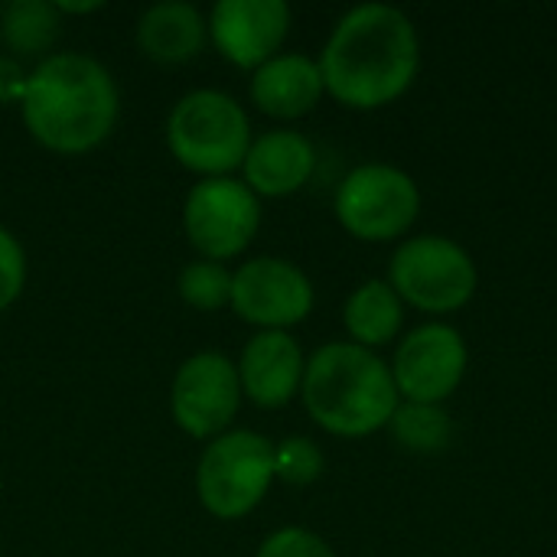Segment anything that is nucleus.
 Returning a JSON list of instances; mask_svg holds the SVG:
<instances>
[{"label":"nucleus","instance_id":"nucleus-1","mask_svg":"<svg viewBox=\"0 0 557 557\" xmlns=\"http://www.w3.org/2000/svg\"><path fill=\"white\" fill-rule=\"evenodd\" d=\"M323 88L346 108H382L408 91L421 65L414 23L388 3L352 7L320 55Z\"/></svg>","mask_w":557,"mask_h":557},{"label":"nucleus","instance_id":"nucleus-2","mask_svg":"<svg viewBox=\"0 0 557 557\" xmlns=\"http://www.w3.org/2000/svg\"><path fill=\"white\" fill-rule=\"evenodd\" d=\"M20 111L46 150L88 153L114 131L117 85L98 59L55 52L29 72Z\"/></svg>","mask_w":557,"mask_h":557},{"label":"nucleus","instance_id":"nucleus-3","mask_svg":"<svg viewBox=\"0 0 557 557\" xmlns=\"http://www.w3.org/2000/svg\"><path fill=\"white\" fill-rule=\"evenodd\" d=\"M304 405L310 418L336 437H366L398 411L392 369L366 346L330 343L307 359Z\"/></svg>","mask_w":557,"mask_h":557},{"label":"nucleus","instance_id":"nucleus-4","mask_svg":"<svg viewBox=\"0 0 557 557\" xmlns=\"http://www.w3.org/2000/svg\"><path fill=\"white\" fill-rule=\"evenodd\" d=\"M166 144L176 163L202 180L228 176L238 170L251 147V124L242 104L212 88L183 95L166 121Z\"/></svg>","mask_w":557,"mask_h":557},{"label":"nucleus","instance_id":"nucleus-5","mask_svg":"<svg viewBox=\"0 0 557 557\" xmlns=\"http://www.w3.org/2000/svg\"><path fill=\"white\" fill-rule=\"evenodd\" d=\"M274 483V444L255 431L219 434L199 457L196 493L215 519L248 516Z\"/></svg>","mask_w":557,"mask_h":557},{"label":"nucleus","instance_id":"nucleus-6","mask_svg":"<svg viewBox=\"0 0 557 557\" xmlns=\"http://www.w3.org/2000/svg\"><path fill=\"white\" fill-rule=\"evenodd\" d=\"M392 287L401 300L428 313L460 310L476 294V264L450 238H408L392 258Z\"/></svg>","mask_w":557,"mask_h":557},{"label":"nucleus","instance_id":"nucleus-7","mask_svg":"<svg viewBox=\"0 0 557 557\" xmlns=\"http://www.w3.org/2000/svg\"><path fill=\"white\" fill-rule=\"evenodd\" d=\"M421 209L414 180L388 163L356 166L336 193V215L343 228L362 242H392L411 228Z\"/></svg>","mask_w":557,"mask_h":557},{"label":"nucleus","instance_id":"nucleus-8","mask_svg":"<svg viewBox=\"0 0 557 557\" xmlns=\"http://www.w3.org/2000/svg\"><path fill=\"white\" fill-rule=\"evenodd\" d=\"M261 225V202L245 180L215 176L189 189L183 206V228L189 245L206 261H228L242 255Z\"/></svg>","mask_w":557,"mask_h":557},{"label":"nucleus","instance_id":"nucleus-9","mask_svg":"<svg viewBox=\"0 0 557 557\" xmlns=\"http://www.w3.org/2000/svg\"><path fill=\"white\" fill-rule=\"evenodd\" d=\"M242 405L238 369L222 352H196L189 356L170 388V411L176 428L189 437H219Z\"/></svg>","mask_w":557,"mask_h":557},{"label":"nucleus","instance_id":"nucleus-10","mask_svg":"<svg viewBox=\"0 0 557 557\" xmlns=\"http://www.w3.org/2000/svg\"><path fill=\"white\" fill-rule=\"evenodd\" d=\"M245 323L261 330H281L307 320L313 310L310 277L284 258H255L232 274V304Z\"/></svg>","mask_w":557,"mask_h":557},{"label":"nucleus","instance_id":"nucleus-11","mask_svg":"<svg viewBox=\"0 0 557 557\" xmlns=\"http://www.w3.org/2000/svg\"><path fill=\"white\" fill-rule=\"evenodd\" d=\"M467 375V346L454 326L428 323L405 336L395 352L392 379L405 401L441 405Z\"/></svg>","mask_w":557,"mask_h":557},{"label":"nucleus","instance_id":"nucleus-12","mask_svg":"<svg viewBox=\"0 0 557 557\" xmlns=\"http://www.w3.org/2000/svg\"><path fill=\"white\" fill-rule=\"evenodd\" d=\"M290 29L284 0H219L209 13L215 49L238 69H261L277 55Z\"/></svg>","mask_w":557,"mask_h":557},{"label":"nucleus","instance_id":"nucleus-13","mask_svg":"<svg viewBox=\"0 0 557 557\" xmlns=\"http://www.w3.org/2000/svg\"><path fill=\"white\" fill-rule=\"evenodd\" d=\"M235 369L245 398L258 408H284L294 395H300L307 359L290 333L261 330L248 339Z\"/></svg>","mask_w":557,"mask_h":557},{"label":"nucleus","instance_id":"nucleus-14","mask_svg":"<svg viewBox=\"0 0 557 557\" xmlns=\"http://www.w3.org/2000/svg\"><path fill=\"white\" fill-rule=\"evenodd\" d=\"M317 150L297 131H268L251 140L242 163L245 186L255 196H290L313 176Z\"/></svg>","mask_w":557,"mask_h":557},{"label":"nucleus","instance_id":"nucleus-15","mask_svg":"<svg viewBox=\"0 0 557 557\" xmlns=\"http://www.w3.org/2000/svg\"><path fill=\"white\" fill-rule=\"evenodd\" d=\"M320 65L300 52H277L251 75V101L281 121L310 114L323 98Z\"/></svg>","mask_w":557,"mask_h":557},{"label":"nucleus","instance_id":"nucleus-16","mask_svg":"<svg viewBox=\"0 0 557 557\" xmlns=\"http://www.w3.org/2000/svg\"><path fill=\"white\" fill-rule=\"evenodd\" d=\"M209 26L206 16L183 0H166L153 3L144 10L137 23V46L147 59L160 65H180L199 55L206 46Z\"/></svg>","mask_w":557,"mask_h":557},{"label":"nucleus","instance_id":"nucleus-17","mask_svg":"<svg viewBox=\"0 0 557 557\" xmlns=\"http://www.w3.org/2000/svg\"><path fill=\"white\" fill-rule=\"evenodd\" d=\"M346 330L356 339V346H382L388 339L398 336L401 320H405V307L401 297L395 294L392 284L385 281H366L349 300H346Z\"/></svg>","mask_w":557,"mask_h":557},{"label":"nucleus","instance_id":"nucleus-18","mask_svg":"<svg viewBox=\"0 0 557 557\" xmlns=\"http://www.w3.org/2000/svg\"><path fill=\"white\" fill-rule=\"evenodd\" d=\"M59 10L46 0H10L0 7V42L16 55H42L59 36Z\"/></svg>","mask_w":557,"mask_h":557},{"label":"nucleus","instance_id":"nucleus-19","mask_svg":"<svg viewBox=\"0 0 557 557\" xmlns=\"http://www.w3.org/2000/svg\"><path fill=\"white\" fill-rule=\"evenodd\" d=\"M388 428L395 441L414 454H437L450 444V434H454L450 414L441 405H414V401L398 405Z\"/></svg>","mask_w":557,"mask_h":557},{"label":"nucleus","instance_id":"nucleus-20","mask_svg":"<svg viewBox=\"0 0 557 557\" xmlns=\"http://www.w3.org/2000/svg\"><path fill=\"white\" fill-rule=\"evenodd\" d=\"M180 297L196 310H222L232 304V271L222 261H193L180 274Z\"/></svg>","mask_w":557,"mask_h":557},{"label":"nucleus","instance_id":"nucleus-21","mask_svg":"<svg viewBox=\"0 0 557 557\" xmlns=\"http://www.w3.org/2000/svg\"><path fill=\"white\" fill-rule=\"evenodd\" d=\"M326 460L323 450L310 437H287L274 447V480H284L290 486H307L320 480Z\"/></svg>","mask_w":557,"mask_h":557},{"label":"nucleus","instance_id":"nucleus-22","mask_svg":"<svg viewBox=\"0 0 557 557\" xmlns=\"http://www.w3.org/2000/svg\"><path fill=\"white\" fill-rule=\"evenodd\" d=\"M26 284V255L23 245L0 225V310H7Z\"/></svg>","mask_w":557,"mask_h":557},{"label":"nucleus","instance_id":"nucleus-23","mask_svg":"<svg viewBox=\"0 0 557 557\" xmlns=\"http://www.w3.org/2000/svg\"><path fill=\"white\" fill-rule=\"evenodd\" d=\"M255 557H336V555H333V548H330L320 535H313V532H307V529H281V532H274V535L258 548V555Z\"/></svg>","mask_w":557,"mask_h":557},{"label":"nucleus","instance_id":"nucleus-24","mask_svg":"<svg viewBox=\"0 0 557 557\" xmlns=\"http://www.w3.org/2000/svg\"><path fill=\"white\" fill-rule=\"evenodd\" d=\"M26 69L13 59L0 52V104H20L23 91H26Z\"/></svg>","mask_w":557,"mask_h":557},{"label":"nucleus","instance_id":"nucleus-25","mask_svg":"<svg viewBox=\"0 0 557 557\" xmlns=\"http://www.w3.org/2000/svg\"><path fill=\"white\" fill-rule=\"evenodd\" d=\"M55 10H59V16L62 13H95V10H101V3L98 0H91V3H55Z\"/></svg>","mask_w":557,"mask_h":557}]
</instances>
